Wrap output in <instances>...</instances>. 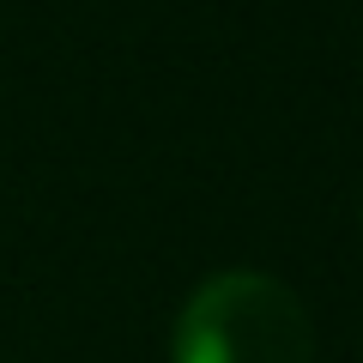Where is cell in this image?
I'll return each mask as SVG.
<instances>
[{
  "instance_id": "6da1fadb",
  "label": "cell",
  "mask_w": 363,
  "mask_h": 363,
  "mask_svg": "<svg viewBox=\"0 0 363 363\" xmlns=\"http://www.w3.org/2000/svg\"><path fill=\"white\" fill-rule=\"evenodd\" d=\"M176 363H315L309 309L267 272H218L176 321Z\"/></svg>"
}]
</instances>
